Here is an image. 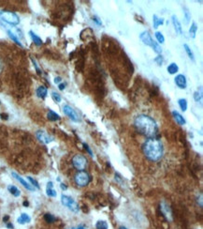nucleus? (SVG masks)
Returning a JSON list of instances; mask_svg holds the SVG:
<instances>
[{"instance_id":"de8ad7c7","label":"nucleus","mask_w":203,"mask_h":229,"mask_svg":"<svg viewBox=\"0 0 203 229\" xmlns=\"http://www.w3.org/2000/svg\"><path fill=\"white\" fill-rule=\"evenodd\" d=\"M1 70H2V65H1V62H0V71H1Z\"/></svg>"},{"instance_id":"dca6fc26","label":"nucleus","mask_w":203,"mask_h":229,"mask_svg":"<svg viewBox=\"0 0 203 229\" xmlns=\"http://www.w3.org/2000/svg\"><path fill=\"white\" fill-rule=\"evenodd\" d=\"M172 116L174 117V119L176 120V122L179 124V125H184L186 124V119H184V117L177 111H172Z\"/></svg>"},{"instance_id":"cd10ccee","label":"nucleus","mask_w":203,"mask_h":229,"mask_svg":"<svg viewBox=\"0 0 203 229\" xmlns=\"http://www.w3.org/2000/svg\"><path fill=\"white\" fill-rule=\"evenodd\" d=\"M183 13H184V19H186V24L188 25L189 21L191 19V14H190V11L186 7H183Z\"/></svg>"},{"instance_id":"a19ab883","label":"nucleus","mask_w":203,"mask_h":229,"mask_svg":"<svg viewBox=\"0 0 203 229\" xmlns=\"http://www.w3.org/2000/svg\"><path fill=\"white\" fill-rule=\"evenodd\" d=\"M60 187H61V189H62V190H67V188H68L66 185L63 184V183H61V184H60Z\"/></svg>"},{"instance_id":"4be33fe9","label":"nucleus","mask_w":203,"mask_h":229,"mask_svg":"<svg viewBox=\"0 0 203 229\" xmlns=\"http://www.w3.org/2000/svg\"><path fill=\"white\" fill-rule=\"evenodd\" d=\"M197 31H198V25L195 22H194V23H192L190 28H189V35H190L191 38H193V39L196 38Z\"/></svg>"},{"instance_id":"bb28decb","label":"nucleus","mask_w":203,"mask_h":229,"mask_svg":"<svg viewBox=\"0 0 203 229\" xmlns=\"http://www.w3.org/2000/svg\"><path fill=\"white\" fill-rule=\"evenodd\" d=\"M96 228L97 229H108V224L106 221H103V220H100V221H97L96 224Z\"/></svg>"},{"instance_id":"b1692460","label":"nucleus","mask_w":203,"mask_h":229,"mask_svg":"<svg viewBox=\"0 0 203 229\" xmlns=\"http://www.w3.org/2000/svg\"><path fill=\"white\" fill-rule=\"evenodd\" d=\"M7 33H8V37H10V38H11V40H12V41L16 43V44H18V45H19V46H21V47L23 46L22 43L20 42V40L17 38V36H16V35H15V34H14L11 30H8V31H7Z\"/></svg>"},{"instance_id":"a18cd8bd","label":"nucleus","mask_w":203,"mask_h":229,"mask_svg":"<svg viewBox=\"0 0 203 229\" xmlns=\"http://www.w3.org/2000/svg\"><path fill=\"white\" fill-rule=\"evenodd\" d=\"M7 220H8V216H6V217H4V218H3V221H4V222H6Z\"/></svg>"},{"instance_id":"f03ea898","label":"nucleus","mask_w":203,"mask_h":229,"mask_svg":"<svg viewBox=\"0 0 203 229\" xmlns=\"http://www.w3.org/2000/svg\"><path fill=\"white\" fill-rule=\"evenodd\" d=\"M142 151L145 157L151 162H158L162 159L164 149L161 141L157 138H148L142 145Z\"/></svg>"},{"instance_id":"6e6552de","label":"nucleus","mask_w":203,"mask_h":229,"mask_svg":"<svg viewBox=\"0 0 203 229\" xmlns=\"http://www.w3.org/2000/svg\"><path fill=\"white\" fill-rule=\"evenodd\" d=\"M63 112L65 113V115H66L67 116H68L72 121L79 122V121L81 120L79 115L76 113L75 110L73 109L71 106H69L68 104H65V105L63 106Z\"/></svg>"},{"instance_id":"f3484780","label":"nucleus","mask_w":203,"mask_h":229,"mask_svg":"<svg viewBox=\"0 0 203 229\" xmlns=\"http://www.w3.org/2000/svg\"><path fill=\"white\" fill-rule=\"evenodd\" d=\"M30 221H31L30 216H29L28 214H26V213H22V214L20 215V217L17 219L18 224H28V223H30Z\"/></svg>"},{"instance_id":"4468645a","label":"nucleus","mask_w":203,"mask_h":229,"mask_svg":"<svg viewBox=\"0 0 203 229\" xmlns=\"http://www.w3.org/2000/svg\"><path fill=\"white\" fill-rule=\"evenodd\" d=\"M46 194H47V195L49 197H56V195H57L56 191L53 189V184L52 181L48 182L47 188H46Z\"/></svg>"},{"instance_id":"9d476101","label":"nucleus","mask_w":203,"mask_h":229,"mask_svg":"<svg viewBox=\"0 0 203 229\" xmlns=\"http://www.w3.org/2000/svg\"><path fill=\"white\" fill-rule=\"evenodd\" d=\"M36 138L39 139V141H40L41 143H43L45 145L50 144L53 141V137L43 131H38L36 132Z\"/></svg>"},{"instance_id":"f704fd0d","label":"nucleus","mask_w":203,"mask_h":229,"mask_svg":"<svg viewBox=\"0 0 203 229\" xmlns=\"http://www.w3.org/2000/svg\"><path fill=\"white\" fill-rule=\"evenodd\" d=\"M154 61L158 64L159 66H161L162 65V63H163V57H162V56H158L157 57H155L154 58Z\"/></svg>"},{"instance_id":"6ab92c4d","label":"nucleus","mask_w":203,"mask_h":229,"mask_svg":"<svg viewBox=\"0 0 203 229\" xmlns=\"http://www.w3.org/2000/svg\"><path fill=\"white\" fill-rule=\"evenodd\" d=\"M8 191H10V193L13 196H15V197L20 196V195H21V191L18 189L16 186H14V185H8Z\"/></svg>"},{"instance_id":"9b49d317","label":"nucleus","mask_w":203,"mask_h":229,"mask_svg":"<svg viewBox=\"0 0 203 229\" xmlns=\"http://www.w3.org/2000/svg\"><path fill=\"white\" fill-rule=\"evenodd\" d=\"M174 82L176 86L181 88V89H186L187 87V81H186V77L183 74H178L176 75V77L174 78Z\"/></svg>"},{"instance_id":"1a4fd4ad","label":"nucleus","mask_w":203,"mask_h":229,"mask_svg":"<svg viewBox=\"0 0 203 229\" xmlns=\"http://www.w3.org/2000/svg\"><path fill=\"white\" fill-rule=\"evenodd\" d=\"M160 211H161L162 216L166 220H168V221H171V220H172L171 208H170V206L166 202H161L160 203Z\"/></svg>"},{"instance_id":"e433bc0d","label":"nucleus","mask_w":203,"mask_h":229,"mask_svg":"<svg viewBox=\"0 0 203 229\" xmlns=\"http://www.w3.org/2000/svg\"><path fill=\"white\" fill-rule=\"evenodd\" d=\"M197 202H198V204L199 205V207H200V208H202V206H203V204H202V194H200V195H199V197L198 196V198H197Z\"/></svg>"},{"instance_id":"49530a36","label":"nucleus","mask_w":203,"mask_h":229,"mask_svg":"<svg viewBox=\"0 0 203 229\" xmlns=\"http://www.w3.org/2000/svg\"><path fill=\"white\" fill-rule=\"evenodd\" d=\"M120 229H127V228L125 227V226H121V227H120Z\"/></svg>"},{"instance_id":"393cba45","label":"nucleus","mask_w":203,"mask_h":229,"mask_svg":"<svg viewBox=\"0 0 203 229\" xmlns=\"http://www.w3.org/2000/svg\"><path fill=\"white\" fill-rule=\"evenodd\" d=\"M178 104L181 108L182 112H186L187 110V100L186 99H179L178 100Z\"/></svg>"},{"instance_id":"39448f33","label":"nucleus","mask_w":203,"mask_h":229,"mask_svg":"<svg viewBox=\"0 0 203 229\" xmlns=\"http://www.w3.org/2000/svg\"><path fill=\"white\" fill-rule=\"evenodd\" d=\"M61 203L65 207H67L69 210H71L72 212L77 213L79 211V209H80L79 204L76 202L74 199L68 196V195H61Z\"/></svg>"},{"instance_id":"2eb2a0df","label":"nucleus","mask_w":203,"mask_h":229,"mask_svg":"<svg viewBox=\"0 0 203 229\" xmlns=\"http://www.w3.org/2000/svg\"><path fill=\"white\" fill-rule=\"evenodd\" d=\"M36 96H38L39 98H40V99L44 100L46 97H47L48 90H47V88H46L45 87L40 86V87H39L38 88H36Z\"/></svg>"},{"instance_id":"2f4dec72","label":"nucleus","mask_w":203,"mask_h":229,"mask_svg":"<svg viewBox=\"0 0 203 229\" xmlns=\"http://www.w3.org/2000/svg\"><path fill=\"white\" fill-rule=\"evenodd\" d=\"M27 179H28L29 181H30V183H31V185L34 187V188H36V189H40V185H39V183H38V181H36V179H34L33 178H31V177H27Z\"/></svg>"},{"instance_id":"ea45409f","label":"nucleus","mask_w":203,"mask_h":229,"mask_svg":"<svg viewBox=\"0 0 203 229\" xmlns=\"http://www.w3.org/2000/svg\"><path fill=\"white\" fill-rule=\"evenodd\" d=\"M58 88L60 90H64L65 88H66V84H59L58 85Z\"/></svg>"},{"instance_id":"f8f14e48","label":"nucleus","mask_w":203,"mask_h":229,"mask_svg":"<svg viewBox=\"0 0 203 229\" xmlns=\"http://www.w3.org/2000/svg\"><path fill=\"white\" fill-rule=\"evenodd\" d=\"M11 175H12V177L17 180V181H19L21 184L26 189V190H28V191H35V188L31 185V184H29L28 182H26L22 177H20L19 175H18L17 173H15V172H12L11 173Z\"/></svg>"},{"instance_id":"ddd939ff","label":"nucleus","mask_w":203,"mask_h":229,"mask_svg":"<svg viewBox=\"0 0 203 229\" xmlns=\"http://www.w3.org/2000/svg\"><path fill=\"white\" fill-rule=\"evenodd\" d=\"M171 19H172V24H173V25H174L175 31H176L178 34L182 35V25H181L180 21L178 20L177 16H176V15H172Z\"/></svg>"},{"instance_id":"4c0bfd02","label":"nucleus","mask_w":203,"mask_h":229,"mask_svg":"<svg viewBox=\"0 0 203 229\" xmlns=\"http://www.w3.org/2000/svg\"><path fill=\"white\" fill-rule=\"evenodd\" d=\"M93 21H95L98 25H102V23H101L99 20H98V18H97V17H93Z\"/></svg>"},{"instance_id":"c756f323","label":"nucleus","mask_w":203,"mask_h":229,"mask_svg":"<svg viewBox=\"0 0 203 229\" xmlns=\"http://www.w3.org/2000/svg\"><path fill=\"white\" fill-rule=\"evenodd\" d=\"M154 36H155L156 40H157V41H158L159 43H164V42H165V37L163 36V34H162L161 32L156 31V32L154 33Z\"/></svg>"},{"instance_id":"aec40b11","label":"nucleus","mask_w":203,"mask_h":229,"mask_svg":"<svg viewBox=\"0 0 203 229\" xmlns=\"http://www.w3.org/2000/svg\"><path fill=\"white\" fill-rule=\"evenodd\" d=\"M29 35H30L32 41H34V43L36 45V46H40V45H42V41L39 36H36L33 31H29Z\"/></svg>"},{"instance_id":"5701e85b","label":"nucleus","mask_w":203,"mask_h":229,"mask_svg":"<svg viewBox=\"0 0 203 229\" xmlns=\"http://www.w3.org/2000/svg\"><path fill=\"white\" fill-rule=\"evenodd\" d=\"M153 23H154V28H157V27L160 25L164 24V19H163V18H158L157 15L154 14L153 16Z\"/></svg>"},{"instance_id":"20e7f679","label":"nucleus","mask_w":203,"mask_h":229,"mask_svg":"<svg viewBox=\"0 0 203 229\" xmlns=\"http://www.w3.org/2000/svg\"><path fill=\"white\" fill-rule=\"evenodd\" d=\"M0 19L4 21L5 23L11 25H17L20 23L19 16L16 13L8 11H0Z\"/></svg>"},{"instance_id":"f257e3e1","label":"nucleus","mask_w":203,"mask_h":229,"mask_svg":"<svg viewBox=\"0 0 203 229\" xmlns=\"http://www.w3.org/2000/svg\"><path fill=\"white\" fill-rule=\"evenodd\" d=\"M134 125L138 132L149 138H154L158 133L157 124L154 118L147 115L141 114L137 116L134 120Z\"/></svg>"},{"instance_id":"a211bd4d","label":"nucleus","mask_w":203,"mask_h":229,"mask_svg":"<svg viewBox=\"0 0 203 229\" xmlns=\"http://www.w3.org/2000/svg\"><path fill=\"white\" fill-rule=\"evenodd\" d=\"M167 70L170 74H176L179 71V67L176 63H170L167 68Z\"/></svg>"},{"instance_id":"a878e982","label":"nucleus","mask_w":203,"mask_h":229,"mask_svg":"<svg viewBox=\"0 0 203 229\" xmlns=\"http://www.w3.org/2000/svg\"><path fill=\"white\" fill-rule=\"evenodd\" d=\"M183 48H184V50H186V54H187L188 57H189L192 61L195 62V57H194V54H193L192 50L190 49V47L188 46L187 44H183Z\"/></svg>"},{"instance_id":"c03bdc74","label":"nucleus","mask_w":203,"mask_h":229,"mask_svg":"<svg viewBox=\"0 0 203 229\" xmlns=\"http://www.w3.org/2000/svg\"><path fill=\"white\" fill-rule=\"evenodd\" d=\"M24 206L27 207V206H28V202H27V201H24Z\"/></svg>"},{"instance_id":"7c9ffc66","label":"nucleus","mask_w":203,"mask_h":229,"mask_svg":"<svg viewBox=\"0 0 203 229\" xmlns=\"http://www.w3.org/2000/svg\"><path fill=\"white\" fill-rule=\"evenodd\" d=\"M52 100H54L55 103H60L61 100H62V98H61V96H60V94H58L57 92H54V91H52Z\"/></svg>"},{"instance_id":"37998d69","label":"nucleus","mask_w":203,"mask_h":229,"mask_svg":"<svg viewBox=\"0 0 203 229\" xmlns=\"http://www.w3.org/2000/svg\"><path fill=\"white\" fill-rule=\"evenodd\" d=\"M7 227H8V228H11V229H13V225H12L11 224H7Z\"/></svg>"},{"instance_id":"423d86ee","label":"nucleus","mask_w":203,"mask_h":229,"mask_svg":"<svg viewBox=\"0 0 203 229\" xmlns=\"http://www.w3.org/2000/svg\"><path fill=\"white\" fill-rule=\"evenodd\" d=\"M74 180L79 187H85L89 184L91 177L85 171H79L74 177Z\"/></svg>"},{"instance_id":"72a5a7b5","label":"nucleus","mask_w":203,"mask_h":229,"mask_svg":"<svg viewBox=\"0 0 203 229\" xmlns=\"http://www.w3.org/2000/svg\"><path fill=\"white\" fill-rule=\"evenodd\" d=\"M84 149L88 152V154L90 155V156H93V152H92V150H91V149L89 148V146L87 145V144H85V143H84Z\"/></svg>"},{"instance_id":"7ed1b4c3","label":"nucleus","mask_w":203,"mask_h":229,"mask_svg":"<svg viewBox=\"0 0 203 229\" xmlns=\"http://www.w3.org/2000/svg\"><path fill=\"white\" fill-rule=\"evenodd\" d=\"M140 39L141 40V41L145 45L152 47L155 53H157V54H161L162 53V48L160 47V45L153 40V38L151 37V35H150V33L148 31H143L140 35Z\"/></svg>"},{"instance_id":"58836bf2","label":"nucleus","mask_w":203,"mask_h":229,"mask_svg":"<svg viewBox=\"0 0 203 229\" xmlns=\"http://www.w3.org/2000/svg\"><path fill=\"white\" fill-rule=\"evenodd\" d=\"M61 81H62V78H61V77H59V76H58V77H55L54 83H55V84H59Z\"/></svg>"},{"instance_id":"79ce46f5","label":"nucleus","mask_w":203,"mask_h":229,"mask_svg":"<svg viewBox=\"0 0 203 229\" xmlns=\"http://www.w3.org/2000/svg\"><path fill=\"white\" fill-rule=\"evenodd\" d=\"M77 229H87L84 225H79L78 227H77Z\"/></svg>"},{"instance_id":"0eeeda50","label":"nucleus","mask_w":203,"mask_h":229,"mask_svg":"<svg viewBox=\"0 0 203 229\" xmlns=\"http://www.w3.org/2000/svg\"><path fill=\"white\" fill-rule=\"evenodd\" d=\"M72 165L78 171H84L87 166V159L81 154H76L72 158Z\"/></svg>"},{"instance_id":"c9c22d12","label":"nucleus","mask_w":203,"mask_h":229,"mask_svg":"<svg viewBox=\"0 0 203 229\" xmlns=\"http://www.w3.org/2000/svg\"><path fill=\"white\" fill-rule=\"evenodd\" d=\"M31 60H32V62H33V64H34V66H35V68H36V72L39 73V74H41V70H40V68L38 67V65H36V62L33 59V58H31Z\"/></svg>"},{"instance_id":"412c9836","label":"nucleus","mask_w":203,"mask_h":229,"mask_svg":"<svg viewBox=\"0 0 203 229\" xmlns=\"http://www.w3.org/2000/svg\"><path fill=\"white\" fill-rule=\"evenodd\" d=\"M47 117H48V119L51 120V121H57V120L60 119V116L55 112H53L52 110H49V112L47 114Z\"/></svg>"},{"instance_id":"473e14b6","label":"nucleus","mask_w":203,"mask_h":229,"mask_svg":"<svg viewBox=\"0 0 203 229\" xmlns=\"http://www.w3.org/2000/svg\"><path fill=\"white\" fill-rule=\"evenodd\" d=\"M194 99H195V100H196L197 103L201 102V100H202V94H201V92L196 91V92L194 93Z\"/></svg>"},{"instance_id":"c85d7f7f","label":"nucleus","mask_w":203,"mask_h":229,"mask_svg":"<svg viewBox=\"0 0 203 229\" xmlns=\"http://www.w3.org/2000/svg\"><path fill=\"white\" fill-rule=\"evenodd\" d=\"M44 220L48 224H52V223L55 222V220H56V219H55V217L53 215H52L51 213H46L44 215Z\"/></svg>"}]
</instances>
